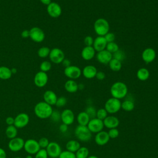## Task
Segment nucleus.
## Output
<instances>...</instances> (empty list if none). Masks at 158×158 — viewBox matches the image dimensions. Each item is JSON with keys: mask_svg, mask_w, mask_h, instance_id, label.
<instances>
[{"mask_svg": "<svg viewBox=\"0 0 158 158\" xmlns=\"http://www.w3.org/2000/svg\"><path fill=\"white\" fill-rule=\"evenodd\" d=\"M156 57V51L151 48H147L142 52L141 57L146 64H149L154 60Z\"/></svg>", "mask_w": 158, "mask_h": 158, "instance_id": "f3484780", "label": "nucleus"}, {"mask_svg": "<svg viewBox=\"0 0 158 158\" xmlns=\"http://www.w3.org/2000/svg\"><path fill=\"white\" fill-rule=\"evenodd\" d=\"M11 69L6 66L0 67V79L8 80L12 76Z\"/></svg>", "mask_w": 158, "mask_h": 158, "instance_id": "c85d7f7f", "label": "nucleus"}, {"mask_svg": "<svg viewBox=\"0 0 158 158\" xmlns=\"http://www.w3.org/2000/svg\"><path fill=\"white\" fill-rule=\"evenodd\" d=\"M107 42L105 38L101 36H98L94 40L93 44V47L96 52H99L106 49Z\"/></svg>", "mask_w": 158, "mask_h": 158, "instance_id": "412c9836", "label": "nucleus"}, {"mask_svg": "<svg viewBox=\"0 0 158 158\" xmlns=\"http://www.w3.org/2000/svg\"><path fill=\"white\" fill-rule=\"evenodd\" d=\"M51 49L46 46H43L40 48L37 52L38 56L41 58H46L49 56Z\"/></svg>", "mask_w": 158, "mask_h": 158, "instance_id": "72a5a7b5", "label": "nucleus"}, {"mask_svg": "<svg viewBox=\"0 0 158 158\" xmlns=\"http://www.w3.org/2000/svg\"><path fill=\"white\" fill-rule=\"evenodd\" d=\"M87 127L91 133H97L102 131L104 126L103 123V120H101L95 117L94 118L90 119L87 125Z\"/></svg>", "mask_w": 158, "mask_h": 158, "instance_id": "9d476101", "label": "nucleus"}, {"mask_svg": "<svg viewBox=\"0 0 158 158\" xmlns=\"http://www.w3.org/2000/svg\"><path fill=\"white\" fill-rule=\"evenodd\" d=\"M67 99L64 96H60L59 98H57L56 102V106L57 107H64L66 104H67Z\"/></svg>", "mask_w": 158, "mask_h": 158, "instance_id": "37998d69", "label": "nucleus"}, {"mask_svg": "<svg viewBox=\"0 0 158 158\" xmlns=\"http://www.w3.org/2000/svg\"><path fill=\"white\" fill-rule=\"evenodd\" d=\"M0 158H6V152L5 150L0 148Z\"/></svg>", "mask_w": 158, "mask_h": 158, "instance_id": "5fc2aeb1", "label": "nucleus"}, {"mask_svg": "<svg viewBox=\"0 0 158 158\" xmlns=\"http://www.w3.org/2000/svg\"><path fill=\"white\" fill-rule=\"evenodd\" d=\"M5 133H6V136L9 139H11L12 138L17 137V128L14 125H8V127L6 129Z\"/></svg>", "mask_w": 158, "mask_h": 158, "instance_id": "c756f323", "label": "nucleus"}, {"mask_svg": "<svg viewBox=\"0 0 158 158\" xmlns=\"http://www.w3.org/2000/svg\"><path fill=\"white\" fill-rule=\"evenodd\" d=\"M95 77L99 80H103L106 77V74L102 71H98L97 72Z\"/></svg>", "mask_w": 158, "mask_h": 158, "instance_id": "09e8293b", "label": "nucleus"}, {"mask_svg": "<svg viewBox=\"0 0 158 158\" xmlns=\"http://www.w3.org/2000/svg\"><path fill=\"white\" fill-rule=\"evenodd\" d=\"M58 158H76L75 153L65 150L62 151Z\"/></svg>", "mask_w": 158, "mask_h": 158, "instance_id": "ea45409f", "label": "nucleus"}, {"mask_svg": "<svg viewBox=\"0 0 158 158\" xmlns=\"http://www.w3.org/2000/svg\"><path fill=\"white\" fill-rule=\"evenodd\" d=\"M48 157L50 158H58L62 152L60 146L55 141L49 142L48 147L46 148Z\"/></svg>", "mask_w": 158, "mask_h": 158, "instance_id": "423d86ee", "label": "nucleus"}, {"mask_svg": "<svg viewBox=\"0 0 158 158\" xmlns=\"http://www.w3.org/2000/svg\"><path fill=\"white\" fill-rule=\"evenodd\" d=\"M49 57L50 60L56 64L62 63L65 59V54L62 50L59 48H53L50 51Z\"/></svg>", "mask_w": 158, "mask_h": 158, "instance_id": "0eeeda50", "label": "nucleus"}, {"mask_svg": "<svg viewBox=\"0 0 158 158\" xmlns=\"http://www.w3.org/2000/svg\"><path fill=\"white\" fill-rule=\"evenodd\" d=\"M94 39L91 36H86L84 38V43L86 46H93Z\"/></svg>", "mask_w": 158, "mask_h": 158, "instance_id": "de8ad7c7", "label": "nucleus"}, {"mask_svg": "<svg viewBox=\"0 0 158 158\" xmlns=\"http://www.w3.org/2000/svg\"><path fill=\"white\" fill-rule=\"evenodd\" d=\"M26 158H32V156H31V155H30V154H28V156H27Z\"/></svg>", "mask_w": 158, "mask_h": 158, "instance_id": "052dcab7", "label": "nucleus"}, {"mask_svg": "<svg viewBox=\"0 0 158 158\" xmlns=\"http://www.w3.org/2000/svg\"><path fill=\"white\" fill-rule=\"evenodd\" d=\"M48 81V76L46 72L40 71V72H38L35 75V77H34L35 85L39 88L44 87L47 84Z\"/></svg>", "mask_w": 158, "mask_h": 158, "instance_id": "dca6fc26", "label": "nucleus"}, {"mask_svg": "<svg viewBox=\"0 0 158 158\" xmlns=\"http://www.w3.org/2000/svg\"><path fill=\"white\" fill-rule=\"evenodd\" d=\"M68 130V125H67L66 124L64 123H62L59 126V130L60 132L62 133H65Z\"/></svg>", "mask_w": 158, "mask_h": 158, "instance_id": "8fccbe9b", "label": "nucleus"}, {"mask_svg": "<svg viewBox=\"0 0 158 158\" xmlns=\"http://www.w3.org/2000/svg\"><path fill=\"white\" fill-rule=\"evenodd\" d=\"M92 133L88 129L87 126L78 125L75 129L74 134L75 137L80 141L86 142L91 139Z\"/></svg>", "mask_w": 158, "mask_h": 158, "instance_id": "20e7f679", "label": "nucleus"}, {"mask_svg": "<svg viewBox=\"0 0 158 158\" xmlns=\"http://www.w3.org/2000/svg\"><path fill=\"white\" fill-rule=\"evenodd\" d=\"M110 92L113 98L121 99L127 95L128 87L122 81H116L111 86Z\"/></svg>", "mask_w": 158, "mask_h": 158, "instance_id": "f03ea898", "label": "nucleus"}, {"mask_svg": "<svg viewBox=\"0 0 158 158\" xmlns=\"http://www.w3.org/2000/svg\"><path fill=\"white\" fill-rule=\"evenodd\" d=\"M94 30L98 36H104L109 32V23L104 18L98 19L94 23Z\"/></svg>", "mask_w": 158, "mask_h": 158, "instance_id": "7ed1b4c3", "label": "nucleus"}, {"mask_svg": "<svg viewBox=\"0 0 158 158\" xmlns=\"http://www.w3.org/2000/svg\"><path fill=\"white\" fill-rule=\"evenodd\" d=\"M35 155V158H48L46 149H40Z\"/></svg>", "mask_w": 158, "mask_h": 158, "instance_id": "79ce46f5", "label": "nucleus"}, {"mask_svg": "<svg viewBox=\"0 0 158 158\" xmlns=\"http://www.w3.org/2000/svg\"><path fill=\"white\" fill-rule=\"evenodd\" d=\"M103 123L104 126L107 128H115L119 125L120 121L117 117L114 115H109L107 116L103 120Z\"/></svg>", "mask_w": 158, "mask_h": 158, "instance_id": "aec40b11", "label": "nucleus"}, {"mask_svg": "<svg viewBox=\"0 0 158 158\" xmlns=\"http://www.w3.org/2000/svg\"><path fill=\"white\" fill-rule=\"evenodd\" d=\"M78 89H83L85 86L83 84H78Z\"/></svg>", "mask_w": 158, "mask_h": 158, "instance_id": "4d7b16f0", "label": "nucleus"}, {"mask_svg": "<svg viewBox=\"0 0 158 158\" xmlns=\"http://www.w3.org/2000/svg\"><path fill=\"white\" fill-rule=\"evenodd\" d=\"M150 76V73L148 69L146 68H140L136 72V77L138 80L141 81H146L147 80Z\"/></svg>", "mask_w": 158, "mask_h": 158, "instance_id": "cd10ccee", "label": "nucleus"}, {"mask_svg": "<svg viewBox=\"0 0 158 158\" xmlns=\"http://www.w3.org/2000/svg\"><path fill=\"white\" fill-rule=\"evenodd\" d=\"M38 144H39V146L40 147L41 149H46L49 143V139L46 138V137H42L38 141Z\"/></svg>", "mask_w": 158, "mask_h": 158, "instance_id": "a19ab883", "label": "nucleus"}, {"mask_svg": "<svg viewBox=\"0 0 158 158\" xmlns=\"http://www.w3.org/2000/svg\"><path fill=\"white\" fill-rule=\"evenodd\" d=\"M121 101L120 99L113 97L108 99L104 104V109L108 114H115L121 109Z\"/></svg>", "mask_w": 158, "mask_h": 158, "instance_id": "39448f33", "label": "nucleus"}, {"mask_svg": "<svg viewBox=\"0 0 158 158\" xmlns=\"http://www.w3.org/2000/svg\"><path fill=\"white\" fill-rule=\"evenodd\" d=\"M106 49L109 52H110L111 54H114V52H115L119 49V47L118 44L114 41V42L107 43Z\"/></svg>", "mask_w": 158, "mask_h": 158, "instance_id": "f704fd0d", "label": "nucleus"}, {"mask_svg": "<svg viewBox=\"0 0 158 158\" xmlns=\"http://www.w3.org/2000/svg\"><path fill=\"white\" fill-rule=\"evenodd\" d=\"M135 108V103L131 99H126L121 103V109L127 112L132 111Z\"/></svg>", "mask_w": 158, "mask_h": 158, "instance_id": "7c9ffc66", "label": "nucleus"}, {"mask_svg": "<svg viewBox=\"0 0 158 158\" xmlns=\"http://www.w3.org/2000/svg\"><path fill=\"white\" fill-rule=\"evenodd\" d=\"M53 111L52 106L44 101L38 102L34 107V112L37 117L41 119L48 118Z\"/></svg>", "mask_w": 158, "mask_h": 158, "instance_id": "f257e3e1", "label": "nucleus"}, {"mask_svg": "<svg viewBox=\"0 0 158 158\" xmlns=\"http://www.w3.org/2000/svg\"><path fill=\"white\" fill-rule=\"evenodd\" d=\"M14 158H22V157H15Z\"/></svg>", "mask_w": 158, "mask_h": 158, "instance_id": "680f3d73", "label": "nucleus"}, {"mask_svg": "<svg viewBox=\"0 0 158 158\" xmlns=\"http://www.w3.org/2000/svg\"><path fill=\"white\" fill-rule=\"evenodd\" d=\"M62 64L63 66L65 67H65H69V66H70V65H71L70 60L69 59H64L63 60V61L62 62Z\"/></svg>", "mask_w": 158, "mask_h": 158, "instance_id": "864d4df0", "label": "nucleus"}, {"mask_svg": "<svg viewBox=\"0 0 158 158\" xmlns=\"http://www.w3.org/2000/svg\"><path fill=\"white\" fill-rule=\"evenodd\" d=\"M110 138L108 133L106 131H101L96 133L94 137V141L99 146L106 145L109 141Z\"/></svg>", "mask_w": 158, "mask_h": 158, "instance_id": "6ab92c4d", "label": "nucleus"}, {"mask_svg": "<svg viewBox=\"0 0 158 158\" xmlns=\"http://www.w3.org/2000/svg\"><path fill=\"white\" fill-rule=\"evenodd\" d=\"M107 133H108V135H109V136L110 139V138L111 139L116 138L119 135V131H118V130L117 128L109 129V131Z\"/></svg>", "mask_w": 158, "mask_h": 158, "instance_id": "a18cd8bd", "label": "nucleus"}, {"mask_svg": "<svg viewBox=\"0 0 158 158\" xmlns=\"http://www.w3.org/2000/svg\"><path fill=\"white\" fill-rule=\"evenodd\" d=\"M108 64L110 69L114 72H118L122 68V62L114 58L111 59Z\"/></svg>", "mask_w": 158, "mask_h": 158, "instance_id": "2f4dec72", "label": "nucleus"}, {"mask_svg": "<svg viewBox=\"0 0 158 158\" xmlns=\"http://www.w3.org/2000/svg\"><path fill=\"white\" fill-rule=\"evenodd\" d=\"M40 1L43 4L46 6H48L51 2V0H40Z\"/></svg>", "mask_w": 158, "mask_h": 158, "instance_id": "6e6d98bb", "label": "nucleus"}, {"mask_svg": "<svg viewBox=\"0 0 158 158\" xmlns=\"http://www.w3.org/2000/svg\"><path fill=\"white\" fill-rule=\"evenodd\" d=\"M11 72H12V73H15L17 72V69L15 68H12L11 69Z\"/></svg>", "mask_w": 158, "mask_h": 158, "instance_id": "13d9d810", "label": "nucleus"}, {"mask_svg": "<svg viewBox=\"0 0 158 158\" xmlns=\"http://www.w3.org/2000/svg\"><path fill=\"white\" fill-rule=\"evenodd\" d=\"M50 118L54 122H57L60 120V112L57 110H53Z\"/></svg>", "mask_w": 158, "mask_h": 158, "instance_id": "c03bdc74", "label": "nucleus"}, {"mask_svg": "<svg viewBox=\"0 0 158 158\" xmlns=\"http://www.w3.org/2000/svg\"><path fill=\"white\" fill-rule=\"evenodd\" d=\"M105 38L106 41L107 43H110V42H114L115 39V36L113 33L111 32H108L106 35L104 36Z\"/></svg>", "mask_w": 158, "mask_h": 158, "instance_id": "49530a36", "label": "nucleus"}, {"mask_svg": "<svg viewBox=\"0 0 158 158\" xmlns=\"http://www.w3.org/2000/svg\"><path fill=\"white\" fill-rule=\"evenodd\" d=\"M6 122L8 125H13L14 123V118L12 117H7L6 119Z\"/></svg>", "mask_w": 158, "mask_h": 158, "instance_id": "3c124183", "label": "nucleus"}, {"mask_svg": "<svg viewBox=\"0 0 158 158\" xmlns=\"http://www.w3.org/2000/svg\"><path fill=\"white\" fill-rule=\"evenodd\" d=\"M30 38L36 43L42 42L45 38V35L42 29L35 27L30 30Z\"/></svg>", "mask_w": 158, "mask_h": 158, "instance_id": "9b49d317", "label": "nucleus"}, {"mask_svg": "<svg viewBox=\"0 0 158 158\" xmlns=\"http://www.w3.org/2000/svg\"><path fill=\"white\" fill-rule=\"evenodd\" d=\"M60 120L63 123L66 124L68 126L70 125L75 120V114L71 109H64L60 113Z\"/></svg>", "mask_w": 158, "mask_h": 158, "instance_id": "2eb2a0df", "label": "nucleus"}, {"mask_svg": "<svg viewBox=\"0 0 158 158\" xmlns=\"http://www.w3.org/2000/svg\"><path fill=\"white\" fill-rule=\"evenodd\" d=\"M87 158H99L98 156H94V155H91V156H88Z\"/></svg>", "mask_w": 158, "mask_h": 158, "instance_id": "bf43d9fd", "label": "nucleus"}, {"mask_svg": "<svg viewBox=\"0 0 158 158\" xmlns=\"http://www.w3.org/2000/svg\"><path fill=\"white\" fill-rule=\"evenodd\" d=\"M25 141L20 137H15L10 139L8 143L9 149L12 152H17L23 149Z\"/></svg>", "mask_w": 158, "mask_h": 158, "instance_id": "ddd939ff", "label": "nucleus"}, {"mask_svg": "<svg viewBox=\"0 0 158 158\" xmlns=\"http://www.w3.org/2000/svg\"><path fill=\"white\" fill-rule=\"evenodd\" d=\"M30 121L29 115L26 113H20L14 118V125L17 128H22L26 127Z\"/></svg>", "mask_w": 158, "mask_h": 158, "instance_id": "f8f14e48", "label": "nucleus"}, {"mask_svg": "<svg viewBox=\"0 0 158 158\" xmlns=\"http://www.w3.org/2000/svg\"><path fill=\"white\" fill-rule=\"evenodd\" d=\"M96 51L93 46H86L84 47L81 52V57L85 60H89L93 59L95 56Z\"/></svg>", "mask_w": 158, "mask_h": 158, "instance_id": "4be33fe9", "label": "nucleus"}, {"mask_svg": "<svg viewBox=\"0 0 158 158\" xmlns=\"http://www.w3.org/2000/svg\"><path fill=\"white\" fill-rule=\"evenodd\" d=\"M65 147L67 151L75 153L78 151V149L81 147V145L78 141L75 139H71L67 141Z\"/></svg>", "mask_w": 158, "mask_h": 158, "instance_id": "bb28decb", "label": "nucleus"}, {"mask_svg": "<svg viewBox=\"0 0 158 158\" xmlns=\"http://www.w3.org/2000/svg\"><path fill=\"white\" fill-rule=\"evenodd\" d=\"M112 57L122 62L125 58V54L123 51L118 49L117 51L112 54Z\"/></svg>", "mask_w": 158, "mask_h": 158, "instance_id": "58836bf2", "label": "nucleus"}, {"mask_svg": "<svg viewBox=\"0 0 158 158\" xmlns=\"http://www.w3.org/2000/svg\"><path fill=\"white\" fill-rule=\"evenodd\" d=\"M46 10L49 15L52 18H57L62 14V8L60 6L55 2H51L47 6Z\"/></svg>", "mask_w": 158, "mask_h": 158, "instance_id": "4468645a", "label": "nucleus"}, {"mask_svg": "<svg viewBox=\"0 0 158 158\" xmlns=\"http://www.w3.org/2000/svg\"><path fill=\"white\" fill-rule=\"evenodd\" d=\"M77 120L78 125L87 126L89 121L90 120V118L85 111H83L78 113L77 117Z\"/></svg>", "mask_w": 158, "mask_h": 158, "instance_id": "a878e982", "label": "nucleus"}, {"mask_svg": "<svg viewBox=\"0 0 158 158\" xmlns=\"http://www.w3.org/2000/svg\"><path fill=\"white\" fill-rule=\"evenodd\" d=\"M76 158H87L89 156V150L86 147L81 146L75 152Z\"/></svg>", "mask_w": 158, "mask_h": 158, "instance_id": "473e14b6", "label": "nucleus"}, {"mask_svg": "<svg viewBox=\"0 0 158 158\" xmlns=\"http://www.w3.org/2000/svg\"><path fill=\"white\" fill-rule=\"evenodd\" d=\"M112 58V54L106 49L98 52L96 54V59L98 61L102 64H108Z\"/></svg>", "mask_w": 158, "mask_h": 158, "instance_id": "a211bd4d", "label": "nucleus"}, {"mask_svg": "<svg viewBox=\"0 0 158 158\" xmlns=\"http://www.w3.org/2000/svg\"><path fill=\"white\" fill-rule=\"evenodd\" d=\"M21 36L23 38H27L30 37V30H23L21 33Z\"/></svg>", "mask_w": 158, "mask_h": 158, "instance_id": "603ef678", "label": "nucleus"}, {"mask_svg": "<svg viewBox=\"0 0 158 158\" xmlns=\"http://www.w3.org/2000/svg\"><path fill=\"white\" fill-rule=\"evenodd\" d=\"M40 68L41 71L46 73V72H48L49 70H51V64L50 62H49L48 60H44L41 63V64L40 65Z\"/></svg>", "mask_w": 158, "mask_h": 158, "instance_id": "4c0bfd02", "label": "nucleus"}, {"mask_svg": "<svg viewBox=\"0 0 158 158\" xmlns=\"http://www.w3.org/2000/svg\"><path fill=\"white\" fill-rule=\"evenodd\" d=\"M107 114H108V113L104 108H101V109H99L98 110H97L96 117L98 118V119L103 120L107 116H108Z\"/></svg>", "mask_w": 158, "mask_h": 158, "instance_id": "e433bc0d", "label": "nucleus"}, {"mask_svg": "<svg viewBox=\"0 0 158 158\" xmlns=\"http://www.w3.org/2000/svg\"><path fill=\"white\" fill-rule=\"evenodd\" d=\"M23 149L28 154L33 155L35 154L41 148L38 141L34 139H29L25 141Z\"/></svg>", "mask_w": 158, "mask_h": 158, "instance_id": "6e6552de", "label": "nucleus"}, {"mask_svg": "<svg viewBox=\"0 0 158 158\" xmlns=\"http://www.w3.org/2000/svg\"><path fill=\"white\" fill-rule=\"evenodd\" d=\"M81 72L85 78L87 79H91L96 77L98 70L94 65H88L83 69Z\"/></svg>", "mask_w": 158, "mask_h": 158, "instance_id": "5701e85b", "label": "nucleus"}, {"mask_svg": "<svg viewBox=\"0 0 158 158\" xmlns=\"http://www.w3.org/2000/svg\"><path fill=\"white\" fill-rule=\"evenodd\" d=\"M64 88L70 93H74L78 90V83L74 80H68L64 84Z\"/></svg>", "mask_w": 158, "mask_h": 158, "instance_id": "393cba45", "label": "nucleus"}, {"mask_svg": "<svg viewBox=\"0 0 158 158\" xmlns=\"http://www.w3.org/2000/svg\"><path fill=\"white\" fill-rule=\"evenodd\" d=\"M96 111H97L96 109L93 106H87L86 108L85 109V112L89 117L90 119L94 118L96 117Z\"/></svg>", "mask_w": 158, "mask_h": 158, "instance_id": "c9c22d12", "label": "nucleus"}, {"mask_svg": "<svg viewBox=\"0 0 158 158\" xmlns=\"http://www.w3.org/2000/svg\"><path fill=\"white\" fill-rule=\"evenodd\" d=\"M44 101L51 106L56 104L57 97L56 94L52 90H47L43 94Z\"/></svg>", "mask_w": 158, "mask_h": 158, "instance_id": "b1692460", "label": "nucleus"}, {"mask_svg": "<svg viewBox=\"0 0 158 158\" xmlns=\"http://www.w3.org/2000/svg\"><path fill=\"white\" fill-rule=\"evenodd\" d=\"M64 72L65 75L70 80H75L78 78L82 73L81 69L78 67L72 65L65 67Z\"/></svg>", "mask_w": 158, "mask_h": 158, "instance_id": "1a4fd4ad", "label": "nucleus"}]
</instances>
